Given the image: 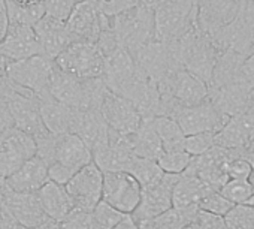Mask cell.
<instances>
[{"instance_id":"1","label":"cell","mask_w":254,"mask_h":229,"mask_svg":"<svg viewBox=\"0 0 254 229\" xmlns=\"http://www.w3.org/2000/svg\"><path fill=\"white\" fill-rule=\"evenodd\" d=\"M102 78L81 79L54 66L48 94L72 109H100L108 93Z\"/></svg>"},{"instance_id":"2","label":"cell","mask_w":254,"mask_h":229,"mask_svg":"<svg viewBox=\"0 0 254 229\" xmlns=\"http://www.w3.org/2000/svg\"><path fill=\"white\" fill-rule=\"evenodd\" d=\"M183 69L209 85L218 51L211 39L194 24L184 36L168 44Z\"/></svg>"},{"instance_id":"3","label":"cell","mask_w":254,"mask_h":229,"mask_svg":"<svg viewBox=\"0 0 254 229\" xmlns=\"http://www.w3.org/2000/svg\"><path fill=\"white\" fill-rule=\"evenodd\" d=\"M111 21L120 47L129 53L156 41L154 12L142 5H136L132 9L118 14L111 18Z\"/></svg>"},{"instance_id":"4","label":"cell","mask_w":254,"mask_h":229,"mask_svg":"<svg viewBox=\"0 0 254 229\" xmlns=\"http://www.w3.org/2000/svg\"><path fill=\"white\" fill-rule=\"evenodd\" d=\"M90 149L73 134L59 135L56 140L54 160L48 166V178L64 186L79 169L91 163Z\"/></svg>"},{"instance_id":"5","label":"cell","mask_w":254,"mask_h":229,"mask_svg":"<svg viewBox=\"0 0 254 229\" xmlns=\"http://www.w3.org/2000/svg\"><path fill=\"white\" fill-rule=\"evenodd\" d=\"M54 65L76 78H102L105 59L91 42H72L54 60Z\"/></svg>"},{"instance_id":"6","label":"cell","mask_w":254,"mask_h":229,"mask_svg":"<svg viewBox=\"0 0 254 229\" xmlns=\"http://www.w3.org/2000/svg\"><path fill=\"white\" fill-rule=\"evenodd\" d=\"M54 66L56 65L51 59L38 54L20 62H11L8 65L6 78L14 84L32 91L39 99L48 94Z\"/></svg>"},{"instance_id":"7","label":"cell","mask_w":254,"mask_h":229,"mask_svg":"<svg viewBox=\"0 0 254 229\" xmlns=\"http://www.w3.org/2000/svg\"><path fill=\"white\" fill-rule=\"evenodd\" d=\"M130 56L133 59L136 74L142 78L154 81L156 84L168 74L183 69L175 60L171 47L165 42L153 41L130 53Z\"/></svg>"},{"instance_id":"8","label":"cell","mask_w":254,"mask_h":229,"mask_svg":"<svg viewBox=\"0 0 254 229\" xmlns=\"http://www.w3.org/2000/svg\"><path fill=\"white\" fill-rule=\"evenodd\" d=\"M196 24V6H191L187 0L178 2L154 12L156 41L174 42L184 36Z\"/></svg>"},{"instance_id":"9","label":"cell","mask_w":254,"mask_h":229,"mask_svg":"<svg viewBox=\"0 0 254 229\" xmlns=\"http://www.w3.org/2000/svg\"><path fill=\"white\" fill-rule=\"evenodd\" d=\"M171 119L178 123L186 137L206 132L217 134L229 120L209 102V99L194 106H178L172 112Z\"/></svg>"},{"instance_id":"10","label":"cell","mask_w":254,"mask_h":229,"mask_svg":"<svg viewBox=\"0 0 254 229\" xmlns=\"http://www.w3.org/2000/svg\"><path fill=\"white\" fill-rule=\"evenodd\" d=\"M141 186L127 172H105L102 201L123 214H132L141 201Z\"/></svg>"},{"instance_id":"11","label":"cell","mask_w":254,"mask_h":229,"mask_svg":"<svg viewBox=\"0 0 254 229\" xmlns=\"http://www.w3.org/2000/svg\"><path fill=\"white\" fill-rule=\"evenodd\" d=\"M135 154L132 150L130 137H123L109 129L105 141L91 150L93 163L105 172H127Z\"/></svg>"},{"instance_id":"12","label":"cell","mask_w":254,"mask_h":229,"mask_svg":"<svg viewBox=\"0 0 254 229\" xmlns=\"http://www.w3.org/2000/svg\"><path fill=\"white\" fill-rule=\"evenodd\" d=\"M36 154L35 140L12 128L0 135V178L11 177L29 159Z\"/></svg>"},{"instance_id":"13","label":"cell","mask_w":254,"mask_h":229,"mask_svg":"<svg viewBox=\"0 0 254 229\" xmlns=\"http://www.w3.org/2000/svg\"><path fill=\"white\" fill-rule=\"evenodd\" d=\"M103 174L91 162L79 169L66 184L64 189L69 193L73 207L82 211H93L102 201Z\"/></svg>"},{"instance_id":"14","label":"cell","mask_w":254,"mask_h":229,"mask_svg":"<svg viewBox=\"0 0 254 229\" xmlns=\"http://www.w3.org/2000/svg\"><path fill=\"white\" fill-rule=\"evenodd\" d=\"M236 157H238V153L235 150L214 146L206 153L191 157V162L187 171L193 172L209 187L220 190L223 184L229 180L227 172H226L227 165Z\"/></svg>"},{"instance_id":"15","label":"cell","mask_w":254,"mask_h":229,"mask_svg":"<svg viewBox=\"0 0 254 229\" xmlns=\"http://www.w3.org/2000/svg\"><path fill=\"white\" fill-rule=\"evenodd\" d=\"M100 112L108 128L123 137H132L142 123V117L133 103L112 91L106 93Z\"/></svg>"},{"instance_id":"16","label":"cell","mask_w":254,"mask_h":229,"mask_svg":"<svg viewBox=\"0 0 254 229\" xmlns=\"http://www.w3.org/2000/svg\"><path fill=\"white\" fill-rule=\"evenodd\" d=\"M111 26V18L103 15L96 2L76 3L69 18L66 20V27L73 38V42H91L97 41L102 29Z\"/></svg>"},{"instance_id":"17","label":"cell","mask_w":254,"mask_h":229,"mask_svg":"<svg viewBox=\"0 0 254 229\" xmlns=\"http://www.w3.org/2000/svg\"><path fill=\"white\" fill-rule=\"evenodd\" d=\"M209 39L218 53L229 50L244 57L254 54V27L241 12L230 24L209 36Z\"/></svg>"},{"instance_id":"18","label":"cell","mask_w":254,"mask_h":229,"mask_svg":"<svg viewBox=\"0 0 254 229\" xmlns=\"http://www.w3.org/2000/svg\"><path fill=\"white\" fill-rule=\"evenodd\" d=\"M180 175L165 174L159 183L141 190V201L130 214L135 222L153 219L172 208V190Z\"/></svg>"},{"instance_id":"19","label":"cell","mask_w":254,"mask_h":229,"mask_svg":"<svg viewBox=\"0 0 254 229\" xmlns=\"http://www.w3.org/2000/svg\"><path fill=\"white\" fill-rule=\"evenodd\" d=\"M241 11V0H200L196 6V26L208 38L230 24Z\"/></svg>"},{"instance_id":"20","label":"cell","mask_w":254,"mask_h":229,"mask_svg":"<svg viewBox=\"0 0 254 229\" xmlns=\"http://www.w3.org/2000/svg\"><path fill=\"white\" fill-rule=\"evenodd\" d=\"M0 54L9 62H20L42 54L33 27L9 24L6 36L0 42Z\"/></svg>"},{"instance_id":"21","label":"cell","mask_w":254,"mask_h":229,"mask_svg":"<svg viewBox=\"0 0 254 229\" xmlns=\"http://www.w3.org/2000/svg\"><path fill=\"white\" fill-rule=\"evenodd\" d=\"M33 30L41 45L42 56L51 59L53 62L67 45L73 42V38L69 33L66 23L54 20L48 15H44L33 26Z\"/></svg>"},{"instance_id":"22","label":"cell","mask_w":254,"mask_h":229,"mask_svg":"<svg viewBox=\"0 0 254 229\" xmlns=\"http://www.w3.org/2000/svg\"><path fill=\"white\" fill-rule=\"evenodd\" d=\"M136 76V69L130 53L123 47L114 50L105 57V69L102 79L109 91L118 94Z\"/></svg>"},{"instance_id":"23","label":"cell","mask_w":254,"mask_h":229,"mask_svg":"<svg viewBox=\"0 0 254 229\" xmlns=\"http://www.w3.org/2000/svg\"><path fill=\"white\" fill-rule=\"evenodd\" d=\"M3 202L11 214L27 229H35L48 220L36 193H20L8 187L3 195Z\"/></svg>"},{"instance_id":"24","label":"cell","mask_w":254,"mask_h":229,"mask_svg":"<svg viewBox=\"0 0 254 229\" xmlns=\"http://www.w3.org/2000/svg\"><path fill=\"white\" fill-rule=\"evenodd\" d=\"M70 134L76 135L91 152L108 138L109 128L102 117L100 109H75Z\"/></svg>"},{"instance_id":"25","label":"cell","mask_w":254,"mask_h":229,"mask_svg":"<svg viewBox=\"0 0 254 229\" xmlns=\"http://www.w3.org/2000/svg\"><path fill=\"white\" fill-rule=\"evenodd\" d=\"M251 91L253 90L244 82H235L217 88L208 87V99L224 117L232 119L244 112Z\"/></svg>"},{"instance_id":"26","label":"cell","mask_w":254,"mask_h":229,"mask_svg":"<svg viewBox=\"0 0 254 229\" xmlns=\"http://www.w3.org/2000/svg\"><path fill=\"white\" fill-rule=\"evenodd\" d=\"M48 180H50L48 178V165L35 154L21 168H18L11 177L6 178V184L14 192L38 193L39 189Z\"/></svg>"},{"instance_id":"27","label":"cell","mask_w":254,"mask_h":229,"mask_svg":"<svg viewBox=\"0 0 254 229\" xmlns=\"http://www.w3.org/2000/svg\"><path fill=\"white\" fill-rule=\"evenodd\" d=\"M39 111L42 123L50 134L56 137L70 134L75 109L57 102L50 94H47L39 97Z\"/></svg>"},{"instance_id":"28","label":"cell","mask_w":254,"mask_h":229,"mask_svg":"<svg viewBox=\"0 0 254 229\" xmlns=\"http://www.w3.org/2000/svg\"><path fill=\"white\" fill-rule=\"evenodd\" d=\"M41 202V207L45 213V216L50 220L54 222H62L75 207L73 202L66 192L64 186L57 184L54 181H47L39 192L36 193Z\"/></svg>"},{"instance_id":"29","label":"cell","mask_w":254,"mask_h":229,"mask_svg":"<svg viewBox=\"0 0 254 229\" xmlns=\"http://www.w3.org/2000/svg\"><path fill=\"white\" fill-rule=\"evenodd\" d=\"M212 187L205 184L199 177H196L190 171H184L177 180L172 190V207L175 208H189L197 207L200 199L209 192ZM215 190V189H214Z\"/></svg>"},{"instance_id":"30","label":"cell","mask_w":254,"mask_h":229,"mask_svg":"<svg viewBox=\"0 0 254 229\" xmlns=\"http://www.w3.org/2000/svg\"><path fill=\"white\" fill-rule=\"evenodd\" d=\"M245 59L247 57L229 50L220 51L217 54L215 65L212 69V78L208 87L217 88V87L241 82V68Z\"/></svg>"},{"instance_id":"31","label":"cell","mask_w":254,"mask_h":229,"mask_svg":"<svg viewBox=\"0 0 254 229\" xmlns=\"http://www.w3.org/2000/svg\"><path fill=\"white\" fill-rule=\"evenodd\" d=\"M132 141V150L136 157L141 159H148V160H156L163 154V147L162 143L153 129L151 123L148 119H144L138 131L130 137Z\"/></svg>"},{"instance_id":"32","label":"cell","mask_w":254,"mask_h":229,"mask_svg":"<svg viewBox=\"0 0 254 229\" xmlns=\"http://www.w3.org/2000/svg\"><path fill=\"white\" fill-rule=\"evenodd\" d=\"M254 129H251L239 116L232 117L226 122V125L214 135L215 146H220L223 149L235 150L239 153V150L245 146L248 138Z\"/></svg>"},{"instance_id":"33","label":"cell","mask_w":254,"mask_h":229,"mask_svg":"<svg viewBox=\"0 0 254 229\" xmlns=\"http://www.w3.org/2000/svg\"><path fill=\"white\" fill-rule=\"evenodd\" d=\"M153 129L156 131L163 152H178V150H184V141H186V135L183 134L181 128L178 126V123L171 119V117H153L148 119Z\"/></svg>"},{"instance_id":"34","label":"cell","mask_w":254,"mask_h":229,"mask_svg":"<svg viewBox=\"0 0 254 229\" xmlns=\"http://www.w3.org/2000/svg\"><path fill=\"white\" fill-rule=\"evenodd\" d=\"M127 174H130L138 181L141 189L154 186L165 175V172L160 169V166L157 165L156 160L141 159V157H136V156L133 157L129 169H127Z\"/></svg>"},{"instance_id":"35","label":"cell","mask_w":254,"mask_h":229,"mask_svg":"<svg viewBox=\"0 0 254 229\" xmlns=\"http://www.w3.org/2000/svg\"><path fill=\"white\" fill-rule=\"evenodd\" d=\"M220 193L233 205H241L250 202L254 195V187L250 180H227L220 189Z\"/></svg>"},{"instance_id":"36","label":"cell","mask_w":254,"mask_h":229,"mask_svg":"<svg viewBox=\"0 0 254 229\" xmlns=\"http://www.w3.org/2000/svg\"><path fill=\"white\" fill-rule=\"evenodd\" d=\"M227 229H254V205H233L224 216Z\"/></svg>"},{"instance_id":"37","label":"cell","mask_w":254,"mask_h":229,"mask_svg":"<svg viewBox=\"0 0 254 229\" xmlns=\"http://www.w3.org/2000/svg\"><path fill=\"white\" fill-rule=\"evenodd\" d=\"M191 156L186 150L178 152H163V154L157 159V165L165 174L181 175L190 165Z\"/></svg>"},{"instance_id":"38","label":"cell","mask_w":254,"mask_h":229,"mask_svg":"<svg viewBox=\"0 0 254 229\" xmlns=\"http://www.w3.org/2000/svg\"><path fill=\"white\" fill-rule=\"evenodd\" d=\"M233 207V204L230 201H227L221 193L220 190H209L199 202V210L202 211H208V213H212V214H217V216H221L224 217L230 208Z\"/></svg>"},{"instance_id":"39","label":"cell","mask_w":254,"mask_h":229,"mask_svg":"<svg viewBox=\"0 0 254 229\" xmlns=\"http://www.w3.org/2000/svg\"><path fill=\"white\" fill-rule=\"evenodd\" d=\"M215 134L206 132V134H196V135H189L186 137L184 141V150L191 156H200L203 153H206L208 150H211L215 146V140H214Z\"/></svg>"},{"instance_id":"40","label":"cell","mask_w":254,"mask_h":229,"mask_svg":"<svg viewBox=\"0 0 254 229\" xmlns=\"http://www.w3.org/2000/svg\"><path fill=\"white\" fill-rule=\"evenodd\" d=\"M75 5V0H44V11L45 15L66 23Z\"/></svg>"},{"instance_id":"41","label":"cell","mask_w":254,"mask_h":229,"mask_svg":"<svg viewBox=\"0 0 254 229\" xmlns=\"http://www.w3.org/2000/svg\"><path fill=\"white\" fill-rule=\"evenodd\" d=\"M136 5H139V0H96L97 9L109 18H114L127 9H132Z\"/></svg>"},{"instance_id":"42","label":"cell","mask_w":254,"mask_h":229,"mask_svg":"<svg viewBox=\"0 0 254 229\" xmlns=\"http://www.w3.org/2000/svg\"><path fill=\"white\" fill-rule=\"evenodd\" d=\"M226 172H227L229 180H250L251 172H253V166L247 160L236 157L227 165Z\"/></svg>"},{"instance_id":"43","label":"cell","mask_w":254,"mask_h":229,"mask_svg":"<svg viewBox=\"0 0 254 229\" xmlns=\"http://www.w3.org/2000/svg\"><path fill=\"white\" fill-rule=\"evenodd\" d=\"M194 220L199 223V226L202 229H227L224 217L212 214V213H208V211L199 210L197 214L194 216Z\"/></svg>"},{"instance_id":"44","label":"cell","mask_w":254,"mask_h":229,"mask_svg":"<svg viewBox=\"0 0 254 229\" xmlns=\"http://www.w3.org/2000/svg\"><path fill=\"white\" fill-rule=\"evenodd\" d=\"M0 229H27L11 214L3 199L0 201Z\"/></svg>"},{"instance_id":"45","label":"cell","mask_w":254,"mask_h":229,"mask_svg":"<svg viewBox=\"0 0 254 229\" xmlns=\"http://www.w3.org/2000/svg\"><path fill=\"white\" fill-rule=\"evenodd\" d=\"M12 128H14V120L11 116V111L8 108L5 97L0 94V135H3L6 131Z\"/></svg>"},{"instance_id":"46","label":"cell","mask_w":254,"mask_h":229,"mask_svg":"<svg viewBox=\"0 0 254 229\" xmlns=\"http://www.w3.org/2000/svg\"><path fill=\"white\" fill-rule=\"evenodd\" d=\"M241 82L254 90V54L247 57L241 68Z\"/></svg>"},{"instance_id":"47","label":"cell","mask_w":254,"mask_h":229,"mask_svg":"<svg viewBox=\"0 0 254 229\" xmlns=\"http://www.w3.org/2000/svg\"><path fill=\"white\" fill-rule=\"evenodd\" d=\"M238 157L247 160L254 168V132L251 134V137L248 138V141L245 143V146L239 150Z\"/></svg>"},{"instance_id":"48","label":"cell","mask_w":254,"mask_h":229,"mask_svg":"<svg viewBox=\"0 0 254 229\" xmlns=\"http://www.w3.org/2000/svg\"><path fill=\"white\" fill-rule=\"evenodd\" d=\"M251 129H254V90L251 91L250 94V99H248V103L244 109V112L239 116Z\"/></svg>"},{"instance_id":"49","label":"cell","mask_w":254,"mask_h":229,"mask_svg":"<svg viewBox=\"0 0 254 229\" xmlns=\"http://www.w3.org/2000/svg\"><path fill=\"white\" fill-rule=\"evenodd\" d=\"M175 2H178V0H139V5L148 8L153 12H157V11L166 8V6H169V5H172Z\"/></svg>"},{"instance_id":"50","label":"cell","mask_w":254,"mask_h":229,"mask_svg":"<svg viewBox=\"0 0 254 229\" xmlns=\"http://www.w3.org/2000/svg\"><path fill=\"white\" fill-rule=\"evenodd\" d=\"M8 15H6V5L5 0H0V42L3 41V38L6 36L8 32Z\"/></svg>"},{"instance_id":"51","label":"cell","mask_w":254,"mask_h":229,"mask_svg":"<svg viewBox=\"0 0 254 229\" xmlns=\"http://www.w3.org/2000/svg\"><path fill=\"white\" fill-rule=\"evenodd\" d=\"M254 27V0H241V11H239Z\"/></svg>"},{"instance_id":"52","label":"cell","mask_w":254,"mask_h":229,"mask_svg":"<svg viewBox=\"0 0 254 229\" xmlns=\"http://www.w3.org/2000/svg\"><path fill=\"white\" fill-rule=\"evenodd\" d=\"M112 229H138V223L133 220L130 214H126Z\"/></svg>"},{"instance_id":"53","label":"cell","mask_w":254,"mask_h":229,"mask_svg":"<svg viewBox=\"0 0 254 229\" xmlns=\"http://www.w3.org/2000/svg\"><path fill=\"white\" fill-rule=\"evenodd\" d=\"M138 223V229H165L156 217L153 219H145V220H141V222H136Z\"/></svg>"},{"instance_id":"54","label":"cell","mask_w":254,"mask_h":229,"mask_svg":"<svg viewBox=\"0 0 254 229\" xmlns=\"http://www.w3.org/2000/svg\"><path fill=\"white\" fill-rule=\"evenodd\" d=\"M14 2L23 8H35V6H44V0H14Z\"/></svg>"},{"instance_id":"55","label":"cell","mask_w":254,"mask_h":229,"mask_svg":"<svg viewBox=\"0 0 254 229\" xmlns=\"http://www.w3.org/2000/svg\"><path fill=\"white\" fill-rule=\"evenodd\" d=\"M35 229H62L60 228V225L57 223V222H54V220H45L42 225H39L38 228H35Z\"/></svg>"},{"instance_id":"56","label":"cell","mask_w":254,"mask_h":229,"mask_svg":"<svg viewBox=\"0 0 254 229\" xmlns=\"http://www.w3.org/2000/svg\"><path fill=\"white\" fill-rule=\"evenodd\" d=\"M11 62L8 60V59H5L2 54H0V78H3V76H6V71H8V65H9Z\"/></svg>"},{"instance_id":"57","label":"cell","mask_w":254,"mask_h":229,"mask_svg":"<svg viewBox=\"0 0 254 229\" xmlns=\"http://www.w3.org/2000/svg\"><path fill=\"white\" fill-rule=\"evenodd\" d=\"M183 229H202V228H200V226H199V223H197V222H196V220L193 219V220H191V222H190L189 225H186V226H184Z\"/></svg>"},{"instance_id":"58","label":"cell","mask_w":254,"mask_h":229,"mask_svg":"<svg viewBox=\"0 0 254 229\" xmlns=\"http://www.w3.org/2000/svg\"><path fill=\"white\" fill-rule=\"evenodd\" d=\"M187 2L191 5V6H197L199 5V2H200V0H187Z\"/></svg>"},{"instance_id":"59","label":"cell","mask_w":254,"mask_h":229,"mask_svg":"<svg viewBox=\"0 0 254 229\" xmlns=\"http://www.w3.org/2000/svg\"><path fill=\"white\" fill-rule=\"evenodd\" d=\"M250 183H251L253 187H254V168H253V172H251V177H250Z\"/></svg>"},{"instance_id":"60","label":"cell","mask_w":254,"mask_h":229,"mask_svg":"<svg viewBox=\"0 0 254 229\" xmlns=\"http://www.w3.org/2000/svg\"><path fill=\"white\" fill-rule=\"evenodd\" d=\"M76 3H82V2H96V0H75Z\"/></svg>"},{"instance_id":"61","label":"cell","mask_w":254,"mask_h":229,"mask_svg":"<svg viewBox=\"0 0 254 229\" xmlns=\"http://www.w3.org/2000/svg\"><path fill=\"white\" fill-rule=\"evenodd\" d=\"M248 204H250V205H254V195H253V198L250 199V202H248Z\"/></svg>"}]
</instances>
